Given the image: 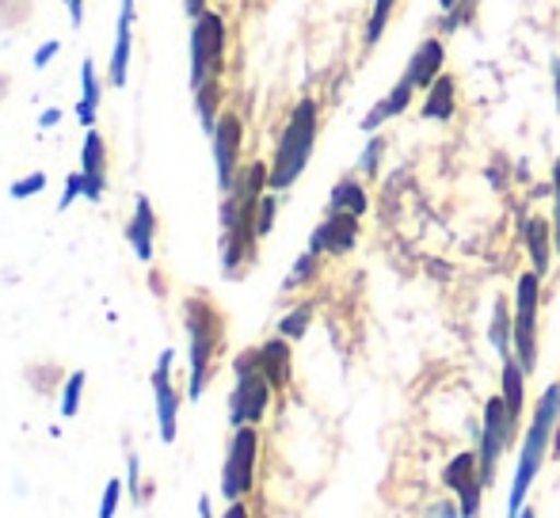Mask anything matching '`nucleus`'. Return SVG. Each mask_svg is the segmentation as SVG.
Returning <instances> with one entry per match:
<instances>
[{"label":"nucleus","mask_w":560,"mask_h":518,"mask_svg":"<svg viewBox=\"0 0 560 518\" xmlns=\"http://www.w3.org/2000/svg\"><path fill=\"white\" fill-rule=\"evenodd\" d=\"M225 66V20L218 12L195 15L191 27V89H202L207 81H222Z\"/></svg>","instance_id":"obj_6"},{"label":"nucleus","mask_w":560,"mask_h":518,"mask_svg":"<svg viewBox=\"0 0 560 518\" xmlns=\"http://www.w3.org/2000/svg\"><path fill=\"white\" fill-rule=\"evenodd\" d=\"M153 397H156V427H161V443L172 446L179 431V392L172 381H153Z\"/></svg>","instance_id":"obj_18"},{"label":"nucleus","mask_w":560,"mask_h":518,"mask_svg":"<svg viewBox=\"0 0 560 518\" xmlns=\"http://www.w3.org/2000/svg\"><path fill=\"white\" fill-rule=\"evenodd\" d=\"M354 240H359V217H354V214H336V210H328L325 222H320L317 229H313L310 252L313 256H325V252L343 256V252H351V248H354Z\"/></svg>","instance_id":"obj_12"},{"label":"nucleus","mask_w":560,"mask_h":518,"mask_svg":"<svg viewBox=\"0 0 560 518\" xmlns=\"http://www.w3.org/2000/svg\"><path fill=\"white\" fill-rule=\"evenodd\" d=\"M553 248L560 256V161L553 164Z\"/></svg>","instance_id":"obj_37"},{"label":"nucleus","mask_w":560,"mask_h":518,"mask_svg":"<svg viewBox=\"0 0 560 518\" xmlns=\"http://www.w3.org/2000/svg\"><path fill=\"white\" fill-rule=\"evenodd\" d=\"M256 458H259V431L236 427L229 438V454L222 466V496L229 504H241L256 484Z\"/></svg>","instance_id":"obj_8"},{"label":"nucleus","mask_w":560,"mask_h":518,"mask_svg":"<svg viewBox=\"0 0 560 518\" xmlns=\"http://www.w3.org/2000/svg\"><path fill=\"white\" fill-rule=\"evenodd\" d=\"M454 4H457V0H439V8H443V12H450Z\"/></svg>","instance_id":"obj_48"},{"label":"nucleus","mask_w":560,"mask_h":518,"mask_svg":"<svg viewBox=\"0 0 560 518\" xmlns=\"http://www.w3.org/2000/svg\"><path fill=\"white\" fill-rule=\"evenodd\" d=\"M488 340H492L495 355L511 358V351H515V317H511V309L503 302H495L492 328H488Z\"/></svg>","instance_id":"obj_24"},{"label":"nucleus","mask_w":560,"mask_h":518,"mask_svg":"<svg viewBox=\"0 0 560 518\" xmlns=\"http://www.w3.org/2000/svg\"><path fill=\"white\" fill-rule=\"evenodd\" d=\"M96 111H100V76L96 66L89 58L81 61V99H77V119L81 127H96Z\"/></svg>","instance_id":"obj_22"},{"label":"nucleus","mask_w":560,"mask_h":518,"mask_svg":"<svg viewBox=\"0 0 560 518\" xmlns=\"http://www.w3.org/2000/svg\"><path fill=\"white\" fill-rule=\"evenodd\" d=\"M313 145H317V104H313V99H302V104L290 111L287 127H282L267 187H271V191H287V187H294L298 176L305 172V164H310Z\"/></svg>","instance_id":"obj_4"},{"label":"nucleus","mask_w":560,"mask_h":518,"mask_svg":"<svg viewBox=\"0 0 560 518\" xmlns=\"http://www.w3.org/2000/svg\"><path fill=\"white\" fill-rule=\"evenodd\" d=\"M43 191H46V172H31V176L15 179V184L8 187V195H12L15 202H20V199H35V195H43Z\"/></svg>","instance_id":"obj_30"},{"label":"nucleus","mask_w":560,"mask_h":518,"mask_svg":"<svg viewBox=\"0 0 560 518\" xmlns=\"http://www.w3.org/2000/svg\"><path fill=\"white\" fill-rule=\"evenodd\" d=\"M214 141V164H218V187L229 191L236 184V172H241V141H244V122L233 111H225L218 119V130L210 133Z\"/></svg>","instance_id":"obj_11"},{"label":"nucleus","mask_w":560,"mask_h":518,"mask_svg":"<svg viewBox=\"0 0 560 518\" xmlns=\"http://www.w3.org/2000/svg\"><path fill=\"white\" fill-rule=\"evenodd\" d=\"M184 4H187V12H191V15H202V12H207V0H184Z\"/></svg>","instance_id":"obj_45"},{"label":"nucleus","mask_w":560,"mask_h":518,"mask_svg":"<svg viewBox=\"0 0 560 518\" xmlns=\"http://www.w3.org/2000/svg\"><path fill=\"white\" fill-rule=\"evenodd\" d=\"M271 179V168L259 161H252L248 168L236 172V184L225 191L222 202V267L229 279L241 274V267L248 263L256 252V214L264 202V187Z\"/></svg>","instance_id":"obj_1"},{"label":"nucleus","mask_w":560,"mask_h":518,"mask_svg":"<svg viewBox=\"0 0 560 518\" xmlns=\"http://www.w3.org/2000/svg\"><path fill=\"white\" fill-rule=\"evenodd\" d=\"M553 92H557V107H560V58L553 61Z\"/></svg>","instance_id":"obj_46"},{"label":"nucleus","mask_w":560,"mask_h":518,"mask_svg":"<svg viewBox=\"0 0 560 518\" xmlns=\"http://www.w3.org/2000/svg\"><path fill=\"white\" fill-rule=\"evenodd\" d=\"M126 240H130L133 256H138L141 263H149V259H153L156 214H153V202H149L145 195H138V199H133V217H130V225H126Z\"/></svg>","instance_id":"obj_15"},{"label":"nucleus","mask_w":560,"mask_h":518,"mask_svg":"<svg viewBox=\"0 0 560 518\" xmlns=\"http://www.w3.org/2000/svg\"><path fill=\"white\" fill-rule=\"evenodd\" d=\"M8 84H12V76H8V73H0V104H4V92H8Z\"/></svg>","instance_id":"obj_47"},{"label":"nucleus","mask_w":560,"mask_h":518,"mask_svg":"<svg viewBox=\"0 0 560 518\" xmlns=\"http://www.w3.org/2000/svg\"><path fill=\"white\" fill-rule=\"evenodd\" d=\"M526 378L530 374L518 366V358L511 355V358H503V404H508V412H511V420H523V400H526Z\"/></svg>","instance_id":"obj_21"},{"label":"nucleus","mask_w":560,"mask_h":518,"mask_svg":"<svg viewBox=\"0 0 560 518\" xmlns=\"http://www.w3.org/2000/svg\"><path fill=\"white\" fill-rule=\"evenodd\" d=\"M382 149H385V141H382V138L370 141L366 153H362V161H359V168H362V172H377V161H382Z\"/></svg>","instance_id":"obj_38"},{"label":"nucleus","mask_w":560,"mask_h":518,"mask_svg":"<svg viewBox=\"0 0 560 518\" xmlns=\"http://www.w3.org/2000/svg\"><path fill=\"white\" fill-rule=\"evenodd\" d=\"M58 122H61V111H58V107H46V111L38 115V130H54Z\"/></svg>","instance_id":"obj_41"},{"label":"nucleus","mask_w":560,"mask_h":518,"mask_svg":"<svg viewBox=\"0 0 560 518\" xmlns=\"http://www.w3.org/2000/svg\"><path fill=\"white\" fill-rule=\"evenodd\" d=\"M126 469H130V476H126V484H130V496L141 499V461H138V454H130V458H126Z\"/></svg>","instance_id":"obj_39"},{"label":"nucleus","mask_w":560,"mask_h":518,"mask_svg":"<svg viewBox=\"0 0 560 518\" xmlns=\"http://www.w3.org/2000/svg\"><path fill=\"white\" fill-rule=\"evenodd\" d=\"M130 50H133V0H122V12H118V27H115V46H112V66H107V81H112L115 89H126Z\"/></svg>","instance_id":"obj_14"},{"label":"nucleus","mask_w":560,"mask_h":518,"mask_svg":"<svg viewBox=\"0 0 560 518\" xmlns=\"http://www.w3.org/2000/svg\"><path fill=\"white\" fill-rule=\"evenodd\" d=\"M84 386H89V378H84V370H73V374H69V378H66V386H61V415H66V420H73V415L81 412Z\"/></svg>","instance_id":"obj_27"},{"label":"nucleus","mask_w":560,"mask_h":518,"mask_svg":"<svg viewBox=\"0 0 560 518\" xmlns=\"http://www.w3.org/2000/svg\"><path fill=\"white\" fill-rule=\"evenodd\" d=\"M412 92H416V84L408 81V76H400V81L389 89V96H385L382 104L370 107V115L362 119V130L374 133L377 127H382V122H389V119H397V115H405L408 104H412Z\"/></svg>","instance_id":"obj_17"},{"label":"nucleus","mask_w":560,"mask_h":518,"mask_svg":"<svg viewBox=\"0 0 560 518\" xmlns=\"http://www.w3.org/2000/svg\"><path fill=\"white\" fill-rule=\"evenodd\" d=\"M81 195H84V176H81V172H73V176L66 179V191H61V202H58V210H69V207H73L77 199H81Z\"/></svg>","instance_id":"obj_35"},{"label":"nucleus","mask_w":560,"mask_h":518,"mask_svg":"<svg viewBox=\"0 0 560 518\" xmlns=\"http://www.w3.org/2000/svg\"><path fill=\"white\" fill-rule=\"evenodd\" d=\"M366 191L359 187V179H339L332 187V199H328V210H336V214H354L362 217L366 214Z\"/></svg>","instance_id":"obj_23"},{"label":"nucleus","mask_w":560,"mask_h":518,"mask_svg":"<svg viewBox=\"0 0 560 518\" xmlns=\"http://www.w3.org/2000/svg\"><path fill=\"white\" fill-rule=\"evenodd\" d=\"M518 518H538V515H534V511H530V507H526V511H523V515H518Z\"/></svg>","instance_id":"obj_49"},{"label":"nucleus","mask_w":560,"mask_h":518,"mask_svg":"<svg viewBox=\"0 0 560 518\" xmlns=\"http://www.w3.org/2000/svg\"><path fill=\"white\" fill-rule=\"evenodd\" d=\"M472 12H477V0H457V4L446 12L443 31H457V27H465V23L472 20Z\"/></svg>","instance_id":"obj_32"},{"label":"nucleus","mask_w":560,"mask_h":518,"mask_svg":"<svg viewBox=\"0 0 560 518\" xmlns=\"http://www.w3.org/2000/svg\"><path fill=\"white\" fill-rule=\"evenodd\" d=\"M259 366H264L267 381H271L275 389H287L290 386V340H267L264 348H259Z\"/></svg>","instance_id":"obj_20"},{"label":"nucleus","mask_w":560,"mask_h":518,"mask_svg":"<svg viewBox=\"0 0 560 518\" xmlns=\"http://www.w3.org/2000/svg\"><path fill=\"white\" fill-rule=\"evenodd\" d=\"M233 374H236V386H233V397H229V423H233V431L256 427L267 415V404H271V392H275L264 366H259V348L241 351V355L233 358Z\"/></svg>","instance_id":"obj_5"},{"label":"nucleus","mask_w":560,"mask_h":518,"mask_svg":"<svg viewBox=\"0 0 560 518\" xmlns=\"http://www.w3.org/2000/svg\"><path fill=\"white\" fill-rule=\"evenodd\" d=\"M454 115V76H439L428 89V104H423V119L446 122Z\"/></svg>","instance_id":"obj_26"},{"label":"nucleus","mask_w":560,"mask_h":518,"mask_svg":"<svg viewBox=\"0 0 560 518\" xmlns=\"http://www.w3.org/2000/svg\"><path fill=\"white\" fill-rule=\"evenodd\" d=\"M557 420H560V386H549V389L538 397V404H534L530 427H526L523 450H518L515 481H511V496H508V507H511L508 515H511V518H518V515H523L526 492H530V484L538 481L541 466H546L549 438H553Z\"/></svg>","instance_id":"obj_2"},{"label":"nucleus","mask_w":560,"mask_h":518,"mask_svg":"<svg viewBox=\"0 0 560 518\" xmlns=\"http://www.w3.org/2000/svg\"><path fill=\"white\" fill-rule=\"evenodd\" d=\"M122 476H112L107 481V488H104V499H100V518H115L118 511V499H122Z\"/></svg>","instance_id":"obj_33"},{"label":"nucleus","mask_w":560,"mask_h":518,"mask_svg":"<svg viewBox=\"0 0 560 518\" xmlns=\"http://www.w3.org/2000/svg\"><path fill=\"white\" fill-rule=\"evenodd\" d=\"M199 518H214V507H210V496H199Z\"/></svg>","instance_id":"obj_43"},{"label":"nucleus","mask_w":560,"mask_h":518,"mask_svg":"<svg viewBox=\"0 0 560 518\" xmlns=\"http://www.w3.org/2000/svg\"><path fill=\"white\" fill-rule=\"evenodd\" d=\"M443 484L457 496L462 518H480V496H485V481H480L477 450H465V454H457V458H450L446 469H443Z\"/></svg>","instance_id":"obj_10"},{"label":"nucleus","mask_w":560,"mask_h":518,"mask_svg":"<svg viewBox=\"0 0 560 518\" xmlns=\"http://www.w3.org/2000/svg\"><path fill=\"white\" fill-rule=\"evenodd\" d=\"M443 58H446L443 43H439V38H428V43H420V50L412 54L405 76L416 84V89H431V84L443 76Z\"/></svg>","instance_id":"obj_16"},{"label":"nucleus","mask_w":560,"mask_h":518,"mask_svg":"<svg viewBox=\"0 0 560 518\" xmlns=\"http://www.w3.org/2000/svg\"><path fill=\"white\" fill-rule=\"evenodd\" d=\"M81 176H84V199L100 202L107 195V141L100 130L84 133L81 145Z\"/></svg>","instance_id":"obj_13"},{"label":"nucleus","mask_w":560,"mask_h":518,"mask_svg":"<svg viewBox=\"0 0 560 518\" xmlns=\"http://www.w3.org/2000/svg\"><path fill=\"white\" fill-rule=\"evenodd\" d=\"M310 320H313V305H298V309H290L287 317L279 320V335L282 340H302Z\"/></svg>","instance_id":"obj_28"},{"label":"nucleus","mask_w":560,"mask_h":518,"mask_svg":"<svg viewBox=\"0 0 560 518\" xmlns=\"http://www.w3.org/2000/svg\"><path fill=\"white\" fill-rule=\"evenodd\" d=\"M428 518H462V507H454V504H446V499H443V504L431 507Z\"/></svg>","instance_id":"obj_40"},{"label":"nucleus","mask_w":560,"mask_h":518,"mask_svg":"<svg viewBox=\"0 0 560 518\" xmlns=\"http://www.w3.org/2000/svg\"><path fill=\"white\" fill-rule=\"evenodd\" d=\"M58 54H61V43H58V38H46V43L35 50V58H31V66H35V69H46L54 58H58Z\"/></svg>","instance_id":"obj_36"},{"label":"nucleus","mask_w":560,"mask_h":518,"mask_svg":"<svg viewBox=\"0 0 560 518\" xmlns=\"http://www.w3.org/2000/svg\"><path fill=\"white\" fill-rule=\"evenodd\" d=\"M515 431H518V423L511 420L503 397L488 400V404H485V423H480V450H477V466H480V481H485V488L492 484L495 466H500L503 450L511 446Z\"/></svg>","instance_id":"obj_9"},{"label":"nucleus","mask_w":560,"mask_h":518,"mask_svg":"<svg viewBox=\"0 0 560 518\" xmlns=\"http://www.w3.org/2000/svg\"><path fill=\"white\" fill-rule=\"evenodd\" d=\"M526 237V252L534 259V271L546 274L549 271V259H553V225L546 217H530L523 229Z\"/></svg>","instance_id":"obj_19"},{"label":"nucleus","mask_w":560,"mask_h":518,"mask_svg":"<svg viewBox=\"0 0 560 518\" xmlns=\"http://www.w3.org/2000/svg\"><path fill=\"white\" fill-rule=\"evenodd\" d=\"M66 8H69V23H73V27H81V23H84V0H66Z\"/></svg>","instance_id":"obj_42"},{"label":"nucleus","mask_w":560,"mask_h":518,"mask_svg":"<svg viewBox=\"0 0 560 518\" xmlns=\"http://www.w3.org/2000/svg\"><path fill=\"white\" fill-rule=\"evenodd\" d=\"M538 305H541V274L526 271L515 286V358L526 374L538 370Z\"/></svg>","instance_id":"obj_7"},{"label":"nucleus","mask_w":560,"mask_h":518,"mask_svg":"<svg viewBox=\"0 0 560 518\" xmlns=\"http://www.w3.org/2000/svg\"><path fill=\"white\" fill-rule=\"evenodd\" d=\"M184 325H187V397L199 400L202 389L210 381V370H214V355L222 348V335H225V325H222V313L214 309V302L202 294L187 297L184 302Z\"/></svg>","instance_id":"obj_3"},{"label":"nucleus","mask_w":560,"mask_h":518,"mask_svg":"<svg viewBox=\"0 0 560 518\" xmlns=\"http://www.w3.org/2000/svg\"><path fill=\"white\" fill-rule=\"evenodd\" d=\"M275 207H279V202H275V195H264V202H259V214H256V233H259V237H267V233H271Z\"/></svg>","instance_id":"obj_34"},{"label":"nucleus","mask_w":560,"mask_h":518,"mask_svg":"<svg viewBox=\"0 0 560 518\" xmlns=\"http://www.w3.org/2000/svg\"><path fill=\"white\" fill-rule=\"evenodd\" d=\"M393 8H397V0H374V12H370V23H366V46H374L377 38L385 35Z\"/></svg>","instance_id":"obj_29"},{"label":"nucleus","mask_w":560,"mask_h":518,"mask_svg":"<svg viewBox=\"0 0 560 518\" xmlns=\"http://www.w3.org/2000/svg\"><path fill=\"white\" fill-rule=\"evenodd\" d=\"M225 518H248V507H244V504H229Z\"/></svg>","instance_id":"obj_44"},{"label":"nucleus","mask_w":560,"mask_h":518,"mask_svg":"<svg viewBox=\"0 0 560 518\" xmlns=\"http://www.w3.org/2000/svg\"><path fill=\"white\" fill-rule=\"evenodd\" d=\"M218 104H222V81H207L202 89H195V111H199L202 133H214L218 130Z\"/></svg>","instance_id":"obj_25"},{"label":"nucleus","mask_w":560,"mask_h":518,"mask_svg":"<svg viewBox=\"0 0 560 518\" xmlns=\"http://www.w3.org/2000/svg\"><path fill=\"white\" fill-rule=\"evenodd\" d=\"M317 259L320 256H313V252H305L302 259L294 263V271H290V279H287V290H294V286H305V282L317 274Z\"/></svg>","instance_id":"obj_31"}]
</instances>
